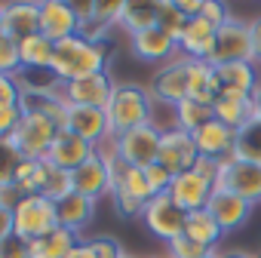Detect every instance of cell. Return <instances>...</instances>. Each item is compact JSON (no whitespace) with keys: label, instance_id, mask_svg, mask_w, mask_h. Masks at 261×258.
<instances>
[{"label":"cell","instance_id":"6da1fadb","mask_svg":"<svg viewBox=\"0 0 261 258\" xmlns=\"http://www.w3.org/2000/svg\"><path fill=\"white\" fill-rule=\"evenodd\" d=\"M108 62H111V43L108 40H89L83 34H74V37L56 43L53 71L62 83H71V80L108 71Z\"/></svg>","mask_w":261,"mask_h":258},{"label":"cell","instance_id":"7a4b0ae2","mask_svg":"<svg viewBox=\"0 0 261 258\" xmlns=\"http://www.w3.org/2000/svg\"><path fill=\"white\" fill-rule=\"evenodd\" d=\"M105 114H108L111 139H117L129 129L154 123V95L142 83H117L111 101L105 105Z\"/></svg>","mask_w":261,"mask_h":258},{"label":"cell","instance_id":"3957f363","mask_svg":"<svg viewBox=\"0 0 261 258\" xmlns=\"http://www.w3.org/2000/svg\"><path fill=\"white\" fill-rule=\"evenodd\" d=\"M160 139H163V129L157 123L139 126V129H129V133L111 139V154L126 163V166H136V169H148L151 163H157L160 154Z\"/></svg>","mask_w":261,"mask_h":258},{"label":"cell","instance_id":"277c9868","mask_svg":"<svg viewBox=\"0 0 261 258\" xmlns=\"http://www.w3.org/2000/svg\"><path fill=\"white\" fill-rule=\"evenodd\" d=\"M59 227V212H56V200L43 197V194H34V197H22L19 206L13 209V230L34 243L40 237H46L49 230Z\"/></svg>","mask_w":261,"mask_h":258},{"label":"cell","instance_id":"5b68a950","mask_svg":"<svg viewBox=\"0 0 261 258\" xmlns=\"http://www.w3.org/2000/svg\"><path fill=\"white\" fill-rule=\"evenodd\" d=\"M62 133V126L53 123L49 117H37V114H25L19 129H16V136L10 139L16 145V151L25 157V160H46L53 142L59 139Z\"/></svg>","mask_w":261,"mask_h":258},{"label":"cell","instance_id":"8992f818","mask_svg":"<svg viewBox=\"0 0 261 258\" xmlns=\"http://www.w3.org/2000/svg\"><path fill=\"white\" fill-rule=\"evenodd\" d=\"M142 221H145V227H148L157 240L172 243L175 237L185 234L188 212H185L169 194H157L154 200H148V206H145V212H142Z\"/></svg>","mask_w":261,"mask_h":258},{"label":"cell","instance_id":"52a82bcc","mask_svg":"<svg viewBox=\"0 0 261 258\" xmlns=\"http://www.w3.org/2000/svg\"><path fill=\"white\" fill-rule=\"evenodd\" d=\"M218 191H230L249 203H261V166L227 157L218 163V178H215Z\"/></svg>","mask_w":261,"mask_h":258},{"label":"cell","instance_id":"ba28073f","mask_svg":"<svg viewBox=\"0 0 261 258\" xmlns=\"http://www.w3.org/2000/svg\"><path fill=\"white\" fill-rule=\"evenodd\" d=\"M230 62H255L249 22L233 19V16L218 28V37H215V56H212L209 65H230Z\"/></svg>","mask_w":261,"mask_h":258},{"label":"cell","instance_id":"9c48e42d","mask_svg":"<svg viewBox=\"0 0 261 258\" xmlns=\"http://www.w3.org/2000/svg\"><path fill=\"white\" fill-rule=\"evenodd\" d=\"M197 160H200V151H197L191 133H185V129H178V126L163 129L160 154H157V163L163 169H169L172 175H181V172H191Z\"/></svg>","mask_w":261,"mask_h":258},{"label":"cell","instance_id":"30bf717a","mask_svg":"<svg viewBox=\"0 0 261 258\" xmlns=\"http://www.w3.org/2000/svg\"><path fill=\"white\" fill-rule=\"evenodd\" d=\"M188 77H191V59L175 56L172 62L157 68V74H154L148 89H151L154 101H163V105L175 108L178 101L188 98Z\"/></svg>","mask_w":261,"mask_h":258},{"label":"cell","instance_id":"8fae6325","mask_svg":"<svg viewBox=\"0 0 261 258\" xmlns=\"http://www.w3.org/2000/svg\"><path fill=\"white\" fill-rule=\"evenodd\" d=\"M114 80L108 71L101 74H89V77H80V80H71V83H62V98L68 105H86V108H105L111 101V92H114Z\"/></svg>","mask_w":261,"mask_h":258},{"label":"cell","instance_id":"7c38bea8","mask_svg":"<svg viewBox=\"0 0 261 258\" xmlns=\"http://www.w3.org/2000/svg\"><path fill=\"white\" fill-rule=\"evenodd\" d=\"M40 34L53 43L80 34V19L68 0H40Z\"/></svg>","mask_w":261,"mask_h":258},{"label":"cell","instance_id":"4fadbf2b","mask_svg":"<svg viewBox=\"0 0 261 258\" xmlns=\"http://www.w3.org/2000/svg\"><path fill=\"white\" fill-rule=\"evenodd\" d=\"M68 133L80 136L83 142H89L92 148H98L101 142H111V129H108V114L105 108H86V105H68Z\"/></svg>","mask_w":261,"mask_h":258},{"label":"cell","instance_id":"5bb4252c","mask_svg":"<svg viewBox=\"0 0 261 258\" xmlns=\"http://www.w3.org/2000/svg\"><path fill=\"white\" fill-rule=\"evenodd\" d=\"M71 188H74L77 194L89 197V200L111 194V166H108V157H105L101 148H98L83 166H77V169L71 172Z\"/></svg>","mask_w":261,"mask_h":258},{"label":"cell","instance_id":"9a60e30c","mask_svg":"<svg viewBox=\"0 0 261 258\" xmlns=\"http://www.w3.org/2000/svg\"><path fill=\"white\" fill-rule=\"evenodd\" d=\"M206 209H209V215L221 224V230L230 234V230H237V227H243V224L249 221L255 203H249V200H243V197H237V194H230V191H218V188H215L212 197H209V203H206Z\"/></svg>","mask_w":261,"mask_h":258},{"label":"cell","instance_id":"2e32d148","mask_svg":"<svg viewBox=\"0 0 261 258\" xmlns=\"http://www.w3.org/2000/svg\"><path fill=\"white\" fill-rule=\"evenodd\" d=\"M129 49H133V56L142 59V62H154V65L160 62V65H166V62H172L178 56V40L169 37L166 31H160L154 25V28H148L142 34L129 37Z\"/></svg>","mask_w":261,"mask_h":258},{"label":"cell","instance_id":"e0dca14e","mask_svg":"<svg viewBox=\"0 0 261 258\" xmlns=\"http://www.w3.org/2000/svg\"><path fill=\"white\" fill-rule=\"evenodd\" d=\"M215 37L218 28L203 22V19H191L185 34L178 37V56L191 59V62H212L215 56Z\"/></svg>","mask_w":261,"mask_h":258},{"label":"cell","instance_id":"ac0fdd59","mask_svg":"<svg viewBox=\"0 0 261 258\" xmlns=\"http://www.w3.org/2000/svg\"><path fill=\"white\" fill-rule=\"evenodd\" d=\"M4 19H7V37L16 43L40 34V0H13L4 4Z\"/></svg>","mask_w":261,"mask_h":258},{"label":"cell","instance_id":"d6986e66","mask_svg":"<svg viewBox=\"0 0 261 258\" xmlns=\"http://www.w3.org/2000/svg\"><path fill=\"white\" fill-rule=\"evenodd\" d=\"M194 136V145H197V151H200V157H209V160H227L230 154H233V129L230 126H224L221 120H209V123H203L197 133H191Z\"/></svg>","mask_w":261,"mask_h":258},{"label":"cell","instance_id":"ffe728a7","mask_svg":"<svg viewBox=\"0 0 261 258\" xmlns=\"http://www.w3.org/2000/svg\"><path fill=\"white\" fill-rule=\"evenodd\" d=\"M212 191H215V185H212V182H206V178H200L194 169H191V172L175 175V178H172V185H169V197H172L185 212L206 209V203H209Z\"/></svg>","mask_w":261,"mask_h":258},{"label":"cell","instance_id":"44dd1931","mask_svg":"<svg viewBox=\"0 0 261 258\" xmlns=\"http://www.w3.org/2000/svg\"><path fill=\"white\" fill-rule=\"evenodd\" d=\"M95 151H98V148H92V145L83 142L80 136H74V133H68V129H62L59 139H56L53 148H49V154H46V160H49L53 166L65 169V172H74V169L83 166Z\"/></svg>","mask_w":261,"mask_h":258},{"label":"cell","instance_id":"7402d4cb","mask_svg":"<svg viewBox=\"0 0 261 258\" xmlns=\"http://www.w3.org/2000/svg\"><path fill=\"white\" fill-rule=\"evenodd\" d=\"M215 120H221L224 126H230L233 133L243 129L249 120H255V111H252V95H243V92H230V89H221L218 101H215Z\"/></svg>","mask_w":261,"mask_h":258},{"label":"cell","instance_id":"603a6c76","mask_svg":"<svg viewBox=\"0 0 261 258\" xmlns=\"http://www.w3.org/2000/svg\"><path fill=\"white\" fill-rule=\"evenodd\" d=\"M218 95H221V83H218L215 65H209V62H191L188 98H194V101H203V105H212V108H215Z\"/></svg>","mask_w":261,"mask_h":258},{"label":"cell","instance_id":"cb8c5ba5","mask_svg":"<svg viewBox=\"0 0 261 258\" xmlns=\"http://www.w3.org/2000/svg\"><path fill=\"white\" fill-rule=\"evenodd\" d=\"M215 74H218L221 89L243 92V95H252V92H255V86L261 83L255 62H230V65H215Z\"/></svg>","mask_w":261,"mask_h":258},{"label":"cell","instance_id":"d4e9b609","mask_svg":"<svg viewBox=\"0 0 261 258\" xmlns=\"http://www.w3.org/2000/svg\"><path fill=\"white\" fill-rule=\"evenodd\" d=\"M56 212H59V224H62V227H68V230H77V234H80V230L89 224L92 212H95V200H89V197H83V194L71 191L68 197L56 200Z\"/></svg>","mask_w":261,"mask_h":258},{"label":"cell","instance_id":"484cf974","mask_svg":"<svg viewBox=\"0 0 261 258\" xmlns=\"http://www.w3.org/2000/svg\"><path fill=\"white\" fill-rule=\"evenodd\" d=\"M185 237H191L194 243H200V246H206V249H218L224 230H221V224L209 215V209H197V212H188Z\"/></svg>","mask_w":261,"mask_h":258},{"label":"cell","instance_id":"4316f807","mask_svg":"<svg viewBox=\"0 0 261 258\" xmlns=\"http://www.w3.org/2000/svg\"><path fill=\"white\" fill-rule=\"evenodd\" d=\"M157 25V0H126L123 4V16H120V28L133 34H142L148 28Z\"/></svg>","mask_w":261,"mask_h":258},{"label":"cell","instance_id":"83f0119b","mask_svg":"<svg viewBox=\"0 0 261 258\" xmlns=\"http://www.w3.org/2000/svg\"><path fill=\"white\" fill-rule=\"evenodd\" d=\"M230 157L261 166V120L258 117L249 120L243 129H237V136H233V154Z\"/></svg>","mask_w":261,"mask_h":258},{"label":"cell","instance_id":"f1b7e54d","mask_svg":"<svg viewBox=\"0 0 261 258\" xmlns=\"http://www.w3.org/2000/svg\"><path fill=\"white\" fill-rule=\"evenodd\" d=\"M46 178H49V160H22L16 172V188L22 197H34V194H43Z\"/></svg>","mask_w":261,"mask_h":258},{"label":"cell","instance_id":"f546056e","mask_svg":"<svg viewBox=\"0 0 261 258\" xmlns=\"http://www.w3.org/2000/svg\"><path fill=\"white\" fill-rule=\"evenodd\" d=\"M123 4H126V0H95V13H92L89 28L83 31V37H89V40H105V31H108L111 25H120Z\"/></svg>","mask_w":261,"mask_h":258},{"label":"cell","instance_id":"4dcf8cb0","mask_svg":"<svg viewBox=\"0 0 261 258\" xmlns=\"http://www.w3.org/2000/svg\"><path fill=\"white\" fill-rule=\"evenodd\" d=\"M53 56H56V43L46 40L43 34H34V37H28V40L19 43L22 71L25 68H53Z\"/></svg>","mask_w":261,"mask_h":258},{"label":"cell","instance_id":"1f68e13d","mask_svg":"<svg viewBox=\"0 0 261 258\" xmlns=\"http://www.w3.org/2000/svg\"><path fill=\"white\" fill-rule=\"evenodd\" d=\"M172 111H175V126L185 129V133H197L203 123H209V120L215 117L212 105H203V101H194V98L178 101Z\"/></svg>","mask_w":261,"mask_h":258},{"label":"cell","instance_id":"d6a6232c","mask_svg":"<svg viewBox=\"0 0 261 258\" xmlns=\"http://www.w3.org/2000/svg\"><path fill=\"white\" fill-rule=\"evenodd\" d=\"M16 77L22 83V92H62V80L53 68H25Z\"/></svg>","mask_w":261,"mask_h":258},{"label":"cell","instance_id":"836d02e7","mask_svg":"<svg viewBox=\"0 0 261 258\" xmlns=\"http://www.w3.org/2000/svg\"><path fill=\"white\" fill-rule=\"evenodd\" d=\"M188 16L178 10V4L175 0H157V28L160 31H166L169 37H181L185 34V28H188Z\"/></svg>","mask_w":261,"mask_h":258},{"label":"cell","instance_id":"e575fe53","mask_svg":"<svg viewBox=\"0 0 261 258\" xmlns=\"http://www.w3.org/2000/svg\"><path fill=\"white\" fill-rule=\"evenodd\" d=\"M40 243H43V249H46V252H53L56 258H68V255L83 243V240H80V234H77V230H68V227H62V224H59L56 230H49L46 237H40Z\"/></svg>","mask_w":261,"mask_h":258},{"label":"cell","instance_id":"d590c367","mask_svg":"<svg viewBox=\"0 0 261 258\" xmlns=\"http://www.w3.org/2000/svg\"><path fill=\"white\" fill-rule=\"evenodd\" d=\"M22 160L25 157L16 151V145L10 139H0V188L16 185V172H19Z\"/></svg>","mask_w":261,"mask_h":258},{"label":"cell","instance_id":"8d00e7d4","mask_svg":"<svg viewBox=\"0 0 261 258\" xmlns=\"http://www.w3.org/2000/svg\"><path fill=\"white\" fill-rule=\"evenodd\" d=\"M212 249H206V246H200V243H194L191 237H175L172 243H166V258H206Z\"/></svg>","mask_w":261,"mask_h":258},{"label":"cell","instance_id":"74e56055","mask_svg":"<svg viewBox=\"0 0 261 258\" xmlns=\"http://www.w3.org/2000/svg\"><path fill=\"white\" fill-rule=\"evenodd\" d=\"M71 191H74V188H71V172H65V169H59V166L49 163V178H46L43 197H49V200H62V197H68Z\"/></svg>","mask_w":261,"mask_h":258},{"label":"cell","instance_id":"f35d334b","mask_svg":"<svg viewBox=\"0 0 261 258\" xmlns=\"http://www.w3.org/2000/svg\"><path fill=\"white\" fill-rule=\"evenodd\" d=\"M22 71V59H19V43L13 37H0V74H19Z\"/></svg>","mask_w":261,"mask_h":258},{"label":"cell","instance_id":"ab89813d","mask_svg":"<svg viewBox=\"0 0 261 258\" xmlns=\"http://www.w3.org/2000/svg\"><path fill=\"white\" fill-rule=\"evenodd\" d=\"M111 200H114V209H117V215H123V218H142V212H145V203L142 200H136L133 194H126V191H111Z\"/></svg>","mask_w":261,"mask_h":258},{"label":"cell","instance_id":"60d3db41","mask_svg":"<svg viewBox=\"0 0 261 258\" xmlns=\"http://www.w3.org/2000/svg\"><path fill=\"white\" fill-rule=\"evenodd\" d=\"M22 117H25L22 105H0V139H13Z\"/></svg>","mask_w":261,"mask_h":258},{"label":"cell","instance_id":"b9f144b4","mask_svg":"<svg viewBox=\"0 0 261 258\" xmlns=\"http://www.w3.org/2000/svg\"><path fill=\"white\" fill-rule=\"evenodd\" d=\"M89 246H92L95 258H123V255H126V252H123V246H120V240H117V237H111V234L89 237Z\"/></svg>","mask_w":261,"mask_h":258},{"label":"cell","instance_id":"7bdbcfd3","mask_svg":"<svg viewBox=\"0 0 261 258\" xmlns=\"http://www.w3.org/2000/svg\"><path fill=\"white\" fill-rule=\"evenodd\" d=\"M0 258H31V243L13 230L7 240H0Z\"/></svg>","mask_w":261,"mask_h":258},{"label":"cell","instance_id":"ee69618b","mask_svg":"<svg viewBox=\"0 0 261 258\" xmlns=\"http://www.w3.org/2000/svg\"><path fill=\"white\" fill-rule=\"evenodd\" d=\"M22 83L13 74H0V105H19L22 101Z\"/></svg>","mask_w":261,"mask_h":258},{"label":"cell","instance_id":"f6af8a7d","mask_svg":"<svg viewBox=\"0 0 261 258\" xmlns=\"http://www.w3.org/2000/svg\"><path fill=\"white\" fill-rule=\"evenodd\" d=\"M200 19H203V22H209V25H215V28H221V25L230 19V13H227V7H224V4H218V0H203Z\"/></svg>","mask_w":261,"mask_h":258},{"label":"cell","instance_id":"bcb514c9","mask_svg":"<svg viewBox=\"0 0 261 258\" xmlns=\"http://www.w3.org/2000/svg\"><path fill=\"white\" fill-rule=\"evenodd\" d=\"M145 172H148V182H151L154 194H169V185H172V178H175L169 169H163L160 163H151Z\"/></svg>","mask_w":261,"mask_h":258},{"label":"cell","instance_id":"7dc6e473","mask_svg":"<svg viewBox=\"0 0 261 258\" xmlns=\"http://www.w3.org/2000/svg\"><path fill=\"white\" fill-rule=\"evenodd\" d=\"M218 163H221V160H209V157H200V160L194 163V172H197L200 178H206V182H212V185H215V178H218Z\"/></svg>","mask_w":261,"mask_h":258},{"label":"cell","instance_id":"c3c4849f","mask_svg":"<svg viewBox=\"0 0 261 258\" xmlns=\"http://www.w3.org/2000/svg\"><path fill=\"white\" fill-rule=\"evenodd\" d=\"M249 31H252V53H255V65H261V16H255L249 22Z\"/></svg>","mask_w":261,"mask_h":258},{"label":"cell","instance_id":"681fc988","mask_svg":"<svg viewBox=\"0 0 261 258\" xmlns=\"http://www.w3.org/2000/svg\"><path fill=\"white\" fill-rule=\"evenodd\" d=\"M13 234V212L0 206V240H7Z\"/></svg>","mask_w":261,"mask_h":258},{"label":"cell","instance_id":"f907efd6","mask_svg":"<svg viewBox=\"0 0 261 258\" xmlns=\"http://www.w3.org/2000/svg\"><path fill=\"white\" fill-rule=\"evenodd\" d=\"M68 258H95V252H92L89 240H83V243H80V246H77V249H74V252L68 255Z\"/></svg>","mask_w":261,"mask_h":258},{"label":"cell","instance_id":"816d5d0a","mask_svg":"<svg viewBox=\"0 0 261 258\" xmlns=\"http://www.w3.org/2000/svg\"><path fill=\"white\" fill-rule=\"evenodd\" d=\"M252 111H255V117L261 120V83H258L255 92H252Z\"/></svg>","mask_w":261,"mask_h":258},{"label":"cell","instance_id":"f5cc1de1","mask_svg":"<svg viewBox=\"0 0 261 258\" xmlns=\"http://www.w3.org/2000/svg\"><path fill=\"white\" fill-rule=\"evenodd\" d=\"M224 258H255V252H243V249H230V252H224Z\"/></svg>","mask_w":261,"mask_h":258},{"label":"cell","instance_id":"db71d44e","mask_svg":"<svg viewBox=\"0 0 261 258\" xmlns=\"http://www.w3.org/2000/svg\"><path fill=\"white\" fill-rule=\"evenodd\" d=\"M7 34V19H4V4H0V37Z\"/></svg>","mask_w":261,"mask_h":258},{"label":"cell","instance_id":"11a10c76","mask_svg":"<svg viewBox=\"0 0 261 258\" xmlns=\"http://www.w3.org/2000/svg\"><path fill=\"white\" fill-rule=\"evenodd\" d=\"M206 258H224V252H221V249H212V252H209Z\"/></svg>","mask_w":261,"mask_h":258},{"label":"cell","instance_id":"9f6ffc18","mask_svg":"<svg viewBox=\"0 0 261 258\" xmlns=\"http://www.w3.org/2000/svg\"><path fill=\"white\" fill-rule=\"evenodd\" d=\"M123 258H136V255H129V252H126V255H123Z\"/></svg>","mask_w":261,"mask_h":258},{"label":"cell","instance_id":"6f0895ef","mask_svg":"<svg viewBox=\"0 0 261 258\" xmlns=\"http://www.w3.org/2000/svg\"><path fill=\"white\" fill-rule=\"evenodd\" d=\"M255 258H261V249H258V252H255Z\"/></svg>","mask_w":261,"mask_h":258},{"label":"cell","instance_id":"680465c9","mask_svg":"<svg viewBox=\"0 0 261 258\" xmlns=\"http://www.w3.org/2000/svg\"><path fill=\"white\" fill-rule=\"evenodd\" d=\"M151 258H160V255H151Z\"/></svg>","mask_w":261,"mask_h":258}]
</instances>
